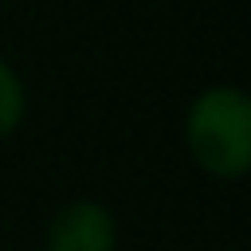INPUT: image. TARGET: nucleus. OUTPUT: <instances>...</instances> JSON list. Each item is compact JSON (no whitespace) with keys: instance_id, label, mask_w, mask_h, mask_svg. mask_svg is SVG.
Returning a JSON list of instances; mask_svg holds the SVG:
<instances>
[{"instance_id":"f257e3e1","label":"nucleus","mask_w":251,"mask_h":251,"mask_svg":"<svg viewBox=\"0 0 251 251\" xmlns=\"http://www.w3.org/2000/svg\"><path fill=\"white\" fill-rule=\"evenodd\" d=\"M188 149L216 176L251 169V94L235 86L204 90L188 110Z\"/></svg>"},{"instance_id":"f03ea898","label":"nucleus","mask_w":251,"mask_h":251,"mask_svg":"<svg viewBox=\"0 0 251 251\" xmlns=\"http://www.w3.org/2000/svg\"><path fill=\"white\" fill-rule=\"evenodd\" d=\"M47 251H114V220L98 204L78 200L51 224Z\"/></svg>"},{"instance_id":"7ed1b4c3","label":"nucleus","mask_w":251,"mask_h":251,"mask_svg":"<svg viewBox=\"0 0 251 251\" xmlns=\"http://www.w3.org/2000/svg\"><path fill=\"white\" fill-rule=\"evenodd\" d=\"M24 118V86L8 63H0V137L12 133Z\"/></svg>"}]
</instances>
